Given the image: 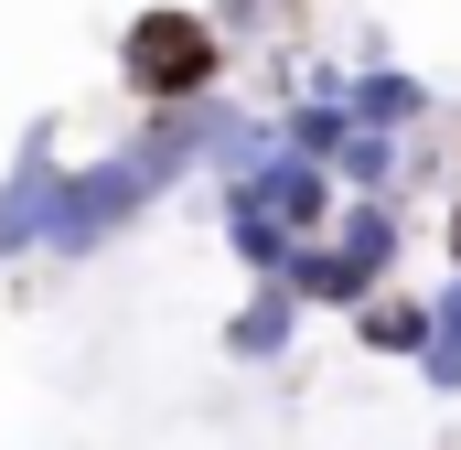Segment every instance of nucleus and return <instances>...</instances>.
<instances>
[{
  "label": "nucleus",
  "instance_id": "nucleus-1",
  "mask_svg": "<svg viewBox=\"0 0 461 450\" xmlns=\"http://www.w3.org/2000/svg\"><path fill=\"white\" fill-rule=\"evenodd\" d=\"M183 183H204V108H161V118H140L118 150L65 161V194H54V225H43V268L97 257L108 236H129V225L150 215L161 194H183Z\"/></svg>",
  "mask_w": 461,
  "mask_h": 450
},
{
  "label": "nucleus",
  "instance_id": "nucleus-2",
  "mask_svg": "<svg viewBox=\"0 0 461 450\" xmlns=\"http://www.w3.org/2000/svg\"><path fill=\"white\" fill-rule=\"evenodd\" d=\"M118 86L140 97V118L204 108V97H226V32H215L204 11H183V0H150V11H129V32H118Z\"/></svg>",
  "mask_w": 461,
  "mask_h": 450
},
{
  "label": "nucleus",
  "instance_id": "nucleus-3",
  "mask_svg": "<svg viewBox=\"0 0 461 450\" xmlns=\"http://www.w3.org/2000/svg\"><path fill=\"white\" fill-rule=\"evenodd\" d=\"M215 215H258V225H279V236L301 247V236H322V225L344 215V183H333L322 161H301V150L268 140L236 183H215Z\"/></svg>",
  "mask_w": 461,
  "mask_h": 450
},
{
  "label": "nucleus",
  "instance_id": "nucleus-4",
  "mask_svg": "<svg viewBox=\"0 0 461 450\" xmlns=\"http://www.w3.org/2000/svg\"><path fill=\"white\" fill-rule=\"evenodd\" d=\"M54 194H65V140H54V118H32V129L11 140V172H0V268L43 257Z\"/></svg>",
  "mask_w": 461,
  "mask_h": 450
},
{
  "label": "nucleus",
  "instance_id": "nucleus-5",
  "mask_svg": "<svg viewBox=\"0 0 461 450\" xmlns=\"http://www.w3.org/2000/svg\"><path fill=\"white\" fill-rule=\"evenodd\" d=\"M344 118H354V129H375V140H419V129L440 118V86L408 76V65L386 54V65H354V76H344Z\"/></svg>",
  "mask_w": 461,
  "mask_h": 450
},
{
  "label": "nucleus",
  "instance_id": "nucleus-6",
  "mask_svg": "<svg viewBox=\"0 0 461 450\" xmlns=\"http://www.w3.org/2000/svg\"><path fill=\"white\" fill-rule=\"evenodd\" d=\"M215 354H226V364H290V354H301V301L268 290V279H247V301L215 322Z\"/></svg>",
  "mask_w": 461,
  "mask_h": 450
},
{
  "label": "nucleus",
  "instance_id": "nucleus-7",
  "mask_svg": "<svg viewBox=\"0 0 461 450\" xmlns=\"http://www.w3.org/2000/svg\"><path fill=\"white\" fill-rule=\"evenodd\" d=\"M344 322H354V343H365V354H386V364H419V354H429V290H397V279H386L375 301H354Z\"/></svg>",
  "mask_w": 461,
  "mask_h": 450
},
{
  "label": "nucleus",
  "instance_id": "nucleus-8",
  "mask_svg": "<svg viewBox=\"0 0 461 450\" xmlns=\"http://www.w3.org/2000/svg\"><path fill=\"white\" fill-rule=\"evenodd\" d=\"M333 183H344V204H397V194H408V140L354 129L344 150H333Z\"/></svg>",
  "mask_w": 461,
  "mask_h": 450
},
{
  "label": "nucleus",
  "instance_id": "nucleus-9",
  "mask_svg": "<svg viewBox=\"0 0 461 450\" xmlns=\"http://www.w3.org/2000/svg\"><path fill=\"white\" fill-rule=\"evenodd\" d=\"M419 386H429V397H461V268L429 290V354H419Z\"/></svg>",
  "mask_w": 461,
  "mask_h": 450
},
{
  "label": "nucleus",
  "instance_id": "nucleus-10",
  "mask_svg": "<svg viewBox=\"0 0 461 450\" xmlns=\"http://www.w3.org/2000/svg\"><path fill=\"white\" fill-rule=\"evenodd\" d=\"M204 22H215V32H226V54H236V43H247V32H268V22H279V0H215V11H204Z\"/></svg>",
  "mask_w": 461,
  "mask_h": 450
},
{
  "label": "nucleus",
  "instance_id": "nucleus-11",
  "mask_svg": "<svg viewBox=\"0 0 461 450\" xmlns=\"http://www.w3.org/2000/svg\"><path fill=\"white\" fill-rule=\"evenodd\" d=\"M440 247H451V268H461V183L440 194Z\"/></svg>",
  "mask_w": 461,
  "mask_h": 450
}]
</instances>
